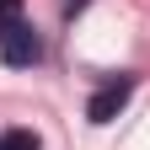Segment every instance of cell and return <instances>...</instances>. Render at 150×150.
I'll return each mask as SVG.
<instances>
[{"label": "cell", "mask_w": 150, "mask_h": 150, "mask_svg": "<svg viewBox=\"0 0 150 150\" xmlns=\"http://www.w3.org/2000/svg\"><path fill=\"white\" fill-rule=\"evenodd\" d=\"M11 27H22V0H0V38Z\"/></svg>", "instance_id": "obj_4"}, {"label": "cell", "mask_w": 150, "mask_h": 150, "mask_svg": "<svg viewBox=\"0 0 150 150\" xmlns=\"http://www.w3.org/2000/svg\"><path fill=\"white\" fill-rule=\"evenodd\" d=\"M38 54H43V43H38V32L22 22V27H11L6 38H0V59H6V64H16V70H22V64H38Z\"/></svg>", "instance_id": "obj_1"}, {"label": "cell", "mask_w": 150, "mask_h": 150, "mask_svg": "<svg viewBox=\"0 0 150 150\" xmlns=\"http://www.w3.org/2000/svg\"><path fill=\"white\" fill-rule=\"evenodd\" d=\"M129 91H134V75H118V81H107V86L97 91V97L86 102V118H91V123H107L112 112H118V107L129 102Z\"/></svg>", "instance_id": "obj_2"}, {"label": "cell", "mask_w": 150, "mask_h": 150, "mask_svg": "<svg viewBox=\"0 0 150 150\" xmlns=\"http://www.w3.org/2000/svg\"><path fill=\"white\" fill-rule=\"evenodd\" d=\"M0 150H38V134L32 129H6L0 134Z\"/></svg>", "instance_id": "obj_3"}]
</instances>
